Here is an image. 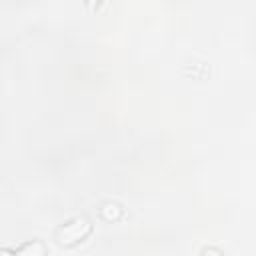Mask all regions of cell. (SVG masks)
I'll list each match as a JSON object with an SVG mask.
<instances>
[{"instance_id": "cell-1", "label": "cell", "mask_w": 256, "mask_h": 256, "mask_svg": "<svg viewBox=\"0 0 256 256\" xmlns=\"http://www.w3.org/2000/svg\"><path fill=\"white\" fill-rule=\"evenodd\" d=\"M90 232H92L90 220H88L86 216H78V218H74L72 222H68V224H64L62 228H58L56 240H58V244H62V246H74V244L82 242Z\"/></svg>"}, {"instance_id": "cell-2", "label": "cell", "mask_w": 256, "mask_h": 256, "mask_svg": "<svg viewBox=\"0 0 256 256\" xmlns=\"http://www.w3.org/2000/svg\"><path fill=\"white\" fill-rule=\"evenodd\" d=\"M12 254L16 256H44L46 254V248H44V244L40 242V240H34V242H26V244H22L20 248H16V250H12Z\"/></svg>"}, {"instance_id": "cell-3", "label": "cell", "mask_w": 256, "mask_h": 256, "mask_svg": "<svg viewBox=\"0 0 256 256\" xmlns=\"http://www.w3.org/2000/svg\"><path fill=\"white\" fill-rule=\"evenodd\" d=\"M100 216H102L106 222H114V220H118V218L122 216V208H120L118 204H114V202H108V204H104V206L100 208Z\"/></svg>"}, {"instance_id": "cell-4", "label": "cell", "mask_w": 256, "mask_h": 256, "mask_svg": "<svg viewBox=\"0 0 256 256\" xmlns=\"http://www.w3.org/2000/svg\"><path fill=\"white\" fill-rule=\"evenodd\" d=\"M100 0H86V4H88V8H94V4H98Z\"/></svg>"}]
</instances>
